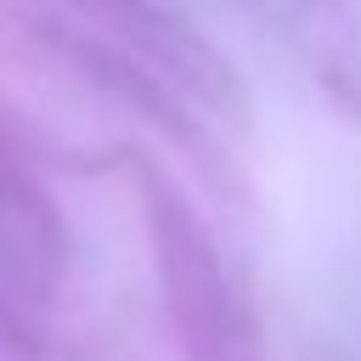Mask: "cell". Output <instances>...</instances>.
Listing matches in <instances>:
<instances>
[]
</instances>
